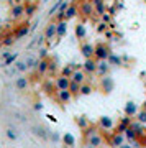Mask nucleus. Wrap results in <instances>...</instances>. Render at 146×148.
<instances>
[{"mask_svg": "<svg viewBox=\"0 0 146 148\" xmlns=\"http://www.w3.org/2000/svg\"><path fill=\"white\" fill-rule=\"evenodd\" d=\"M110 49L107 46H104V45H99V46H95V56L100 59V61H108L110 58Z\"/></svg>", "mask_w": 146, "mask_h": 148, "instance_id": "nucleus-1", "label": "nucleus"}, {"mask_svg": "<svg viewBox=\"0 0 146 148\" xmlns=\"http://www.w3.org/2000/svg\"><path fill=\"white\" fill-rule=\"evenodd\" d=\"M81 51L85 59H92V56H95V46H92L90 43H84L81 46Z\"/></svg>", "mask_w": 146, "mask_h": 148, "instance_id": "nucleus-2", "label": "nucleus"}, {"mask_svg": "<svg viewBox=\"0 0 146 148\" xmlns=\"http://www.w3.org/2000/svg\"><path fill=\"white\" fill-rule=\"evenodd\" d=\"M69 86H71V79H69V77L61 76V77H57V79H56L57 90H69Z\"/></svg>", "mask_w": 146, "mask_h": 148, "instance_id": "nucleus-3", "label": "nucleus"}, {"mask_svg": "<svg viewBox=\"0 0 146 148\" xmlns=\"http://www.w3.org/2000/svg\"><path fill=\"white\" fill-rule=\"evenodd\" d=\"M130 125H131L130 117H128V115L123 117V119L120 120V123H118V127H117V133H123V132H126V130L130 128Z\"/></svg>", "mask_w": 146, "mask_h": 148, "instance_id": "nucleus-4", "label": "nucleus"}, {"mask_svg": "<svg viewBox=\"0 0 146 148\" xmlns=\"http://www.w3.org/2000/svg\"><path fill=\"white\" fill-rule=\"evenodd\" d=\"M113 87H115V82H113V79L112 77H102V89L108 94V92H112L113 90Z\"/></svg>", "mask_w": 146, "mask_h": 148, "instance_id": "nucleus-5", "label": "nucleus"}, {"mask_svg": "<svg viewBox=\"0 0 146 148\" xmlns=\"http://www.w3.org/2000/svg\"><path fill=\"white\" fill-rule=\"evenodd\" d=\"M125 114L128 117H133V115H138V107H136L135 102H126V106H125Z\"/></svg>", "mask_w": 146, "mask_h": 148, "instance_id": "nucleus-6", "label": "nucleus"}, {"mask_svg": "<svg viewBox=\"0 0 146 148\" xmlns=\"http://www.w3.org/2000/svg\"><path fill=\"white\" fill-rule=\"evenodd\" d=\"M97 66H99V64L95 63L94 59H85V63H84V69H85L87 73H95V71H97Z\"/></svg>", "mask_w": 146, "mask_h": 148, "instance_id": "nucleus-7", "label": "nucleus"}, {"mask_svg": "<svg viewBox=\"0 0 146 148\" xmlns=\"http://www.w3.org/2000/svg\"><path fill=\"white\" fill-rule=\"evenodd\" d=\"M130 127H131V128H133V130L136 132L138 138H141V137H145V135H146L145 128H143V125H141V122H135V123H131Z\"/></svg>", "mask_w": 146, "mask_h": 148, "instance_id": "nucleus-8", "label": "nucleus"}, {"mask_svg": "<svg viewBox=\"0 0 146 148\" xmlns=\"http://www.w3.org/2000/svg\"><path fill=\"white\" fill-rule=\"evenodd\" d=\"M87 142H89V147H90V148H95V147H99V145H102L104 138H102L99 133H97V135H94V137H90Z\"/></svg>", "mask_w": 146, "mask_h": 148, "instance_id": "nucleus-9", "label": "nucleus"}, {"mask_svg": "<svg viewBox=\"0 0 146 148\" xmlns=\"http://www.w3.org/2000/svg\"><path fill=\"white\" fill-rule=\"evenodd\" d=\"M84 79H85V74H84L82 71H74L72 77H71V81H74V82H77V84H81V86H82Z\"/></svg>", "mask_w": 146, "mask_h": 148, "instance_id": "nucleus-10", "label": "nucleus"}, {"mask_svg": "<svg viewBox=\"0 0 146 148\" xmlns=\"http://www.w3.org/2000/svg\"><path fill=\"white\" fill-rule=\"evenodd\" d=\"M100 125H102L105 130H112V128H113V120H112L110 117H102V119H100Z\"/></svg>", "mask_w": 146, "mask_h": 148, "instance_id": "nucleus-11", "label": "nucleus"}, {"mask_svg": "<svg viewBox=\"0 0 146 148\" xmlns=\"http://www.w3.org/2000/svg\"><path fill=\"white\" fill-rule=\"evenodd\" d=\"M108 69H110V63H108V61H100L99 66H97V71H99V74H102V76L108 73Z\"/></svg>", "mask_w": 146, "mask_h": 148, "instance_id": "nucleus-12", "label": "nucleus"}, {"mask_svg": "<svg viewBox=\"0 0 146 148\" xmlns=\"http://www.w3.org/2000/svg\"><path fill=\"white\" fill-rule=\"evenodd\" d=\"M49 61H48V59H41V61H40V63H38V73L40 74H44L48 71V69H49Z\"/></svg>", "mask_w": 146, "mask_h": 148, "instance_id": "nucleus-13", "label": "nucleus"}, {"mask_svg": "<svg viewBox=\"0 0 146 148\" xmlns=\"http://www.w3.org/2000/svg\"><path fill=\"white\" fill-rule=\"evenodd\" d=\"M121 143H123V135L121 133H117L112 137V143L110 145H113V147H121Z\"/></svg>", "mask_w": 146, "mask_h": 148, "instance_id": "nucleus-14", "label": "nucleus"}, {"mask_svg": "<svg viewBox=\"0 0 146 148\" xmlns=\"http://www.w3.org/2000/svg\"><path fill=\"white\" fill-rule=\"evenodd\" d=\"M59 99L63 102H69L72 99V94H71V90H59Z\"/></svg>", "mask_w": 146, "mask_h": 148, "instance_id": "nucleus-15", "label": "nucleus"}, {"mask_svg": "<svg viewBox=\"0 0 146 148\" xmlns=\"http://www.w3.org/2000/svg\"><path fill=\"white\" fill-rule=\"evenodd\" d=\"M63 142L66 143V145H69V147H72L74 143H76V138H74V135H72V133H64Z\"/></svg>", "mask_w": 146, "mask_h": 148, "instance_id": "nucleus-16", "label": "nucleus"}, {"mask_svg": "<svg viewBox=\"0 0 146 148\" xmlns=\"http://www.w3.org/2000/svg\"><path fill=\"white\" fill-rule=\"evenodd\" d=\"M76 122H77V125L82 128V130H85V128L89 127V120H87L84 115L82 117H77V119H76Z\"/></svg>", "mask_w": 146, "mask_h": 148, "instance_id": "nucleus-17", "label": "nucleus"}, {"mask_svg": "<svg viewBox=\"0 0 146 148\" xmlns=\"http://www.w3.org/2000/svg\"><path fill=\"white\" fill-rule=\"evenodd\" d=\"M56 33H57V25H49V27L46 28V38H49V40H51Z\"/></svg>", "mask_w": 146, "mask_h": 148, "instance_id": "nucleus-18", "label": "nucleus"}, {"mask_svg": "<svg viewBox=\"0 0 146 148\" xmlns=\"http://www.w3.org/2000/svg\"><path fill=\"white\" fill-rule=\"evenodd\" d=\"M81 87H82L81 84H77V82H74V81H71L69 90H71V94H72V95H76V94H79V92H81Z\"/></svg>", "mask_w": 146, "mask_h": 148, "instance_id": "nucleus-19", "label": "nucleus"}, {"mask_svg": "<svg viewBox=\"0 0 146 148\" xmlns=\"http://www.w3.org/2000/svg\"><path fill=\"white\" fill-rule=\"evenodd\" d=\"M84 135H85V138L94 137V135H97V128L95 127H87L85 130H84Z\"/></svg>", "mask_w": 146, "mask_h": 148, "instance_id": "nucleus-20", "label": "nucleus"}, {"mask_svg": "<svg viewBox=\"0 0 146 148\" xmlns=\"http://www.w3.org/2000/svg\"><path fill=\"white\" fill-rule=\"evenodd\" d=\"M72 74H74L72 66H71V64H68V66L63 69V76H64V77H72Z\"/></svg>", "mask_w": 146, "mask_h": 148, "instance_id": "nucleus-21", "label": "nucleus"}, {"mask_svg": "<svg viewBox=\"0 0 146 148\" xmlns=\"http://www.w3.org/2000/svg\"><path fill=\"white\" fill-rule=\"evenodd\" d=\"M126 137H128V138H130V140H135V142H138V140H140V138H138V135H136V132H135V130H133V128H128V130H126Z\"/></svg>", "mask_w": 146, "mask_h": 148, "instance_id": "nucleus-22", "label": "nucleus"}, {"mask_svg": "<svg viewBox=\"0 0 146 148\" xmlns=\"http://www.w3.org/2000/svg\"><path fill=\"white\" fill-rule=\"evenodd\" d=\"M108 63H112V64H117V66H120V64H121V58H120V56H117V54H110V58H108Z\"/></svg>", "mask_w": 146, "mask_h": 148, "instance_id": "nucleus-23", "label": "nucleus"}, {"mask_svg": "<svg viewBox=\"0 0 146 148\" xmlns=\"http://www.w3.org/2000/svg\"><path fill=\"white\" fill-rule=\"evenodd\" d=\"M81 8H82V13H84V15H90V13H92V5H90L89 2H85V3L81 7Z\"/></svg>", "mask_w": 146, "mask_h": 148, "instance_id": "nucleus-24", "label": "nucleus"}, {"mask_svg": "<svg viewBox=\"0 0 146 148\" xmlns=\"http://www.w3.org/2000/svg\"><path fill=\"white\" fill-rule=\"evenodd\" d=\"M26 86H28V81L25 79V77H20V79L16 81V89H25Z\"/></svg>", "mask_w": 146, "mask_h": 148, "instance_id": "nucleus-25", "label": "nucleus"}, {"mask_svg": "<svg viewBox=\"0 0 146 148\" xmlns=\"http://www.w3.org/2000/svg\"><path fill=\"white\" fill-rule=\"evenodd\" d=\"M76 35H77V38L85 36V28H84V25H77V28H76Z\"/></svg>", "mask_w": 146, "mask_h": 148, "instance_id": "nucleus-26", "label": "nucleus"}, {"mask_svg": "<svg viewBox=\"0 0 146 148\" xmlns=\"http://www.w3.org/2000/svg\"><path fill=\"white\" fill-rule=\"evenodd\" d=\"M64 33H66V23L61 21V23H57V36H63Z\"/></svg>", "mask_w": 146, "mask_h": 148, "instance_id": "nucleus-27", "label": "nucleus"}, {"mask_svg": "<svg viewBox=\"0 0 146 148\" xmlns=\"http://www.w3.org/2000/svg\"><path fill=\"white\" fill-rule=\"evenodd\" d=\"M26 33H28V27H21L20 30H18V32H16V35H15V38H21V36H25Z\"/></svg>", "mask_w": 146, "mask_h": 148, "instance_id": "nucleus-28", "label": "nucleus"}, {"mask_svg": "<svg viewBox=\"0 0 146 148\" xmlns=\"http://www.w3.org/2000/svg\"><path fill=\"white\" fill-rule=\"evenodd\" d=\"M23 10H25V7H23V5H16V7H13V10H12V12H13V16H18Z\"/></svg>", "mask_w": 146, "mask_h": 148, "instance_id": "nucleus-29", "label": "nucleus"}, {"mask_svg": "<svg viewBox=\"0 0 146 148\" xmlns=\"http://www.w3.org/2000/svg\"><path fill=\"white\" fill-rule=\"evenodd\" d=\"M138 122L146 123V110H145V109H143L141 112H138Z\"/></svg>", "mask_w": 146, "mask_h": 148, "instance_id": "nucleus-30", "label": "nucleus"}, {"mask_svg": "<svg viewBox=\"0 0 146 148\" xmlns=\"http://www.w3.org/2000/svg\"><path fill=\"white\" fill-rule=\"evenodd\" d=\"M90 92H92V87H90V86H82V87H81V94L89 95Z\"/></svg>", "mask_w": 146, "mask_h": 148, "instance_id": "nucleus-31", "label": "nucleus"}, {"mask_svg": "<svg viewBox=\"0 0 146 148\" xmlns=\"http://www.w3.org/2000/svg\"><path fill=\"white\" fill-rule=\"evenodd\" d=\"M76 12H77V10H76V7H69L68 12H66V18H71V16H74V15H76Z\"/></svg>", "mask_w": 146, "mask_h": 148, "instance_id": "nucleus-32", "label": "nucleus"}, {"mask_svg": "<svg viewBox=\"0 0 146 148\" xmlns=\"http://www.w3.org/2000/svg\"><path fill=\"white\" fill-rule=\"evenodd\" d=\"M18 58V53H15V54H12V56H8L7 58V61H5V66L7 64H12V63H15V59Z\"/></svg>", "mask_w": 146, "mask_h": 148, "instance_id": "nucleus-33", "label": "nucleus"}, {"mask_svg": "<svg viewBox=\"0 0 146 148\" xmlns=\"http://www.w3.org/2000/svg\"><path fill=\"white\" fill-rule=\"evenodd\" d=\"M7 137L12 138V140H15V138H16L15 132H13V128H8V130H7Z\"/></svg>", "mask_w": 146, "mask_h": 148, "instance_id": "nucleus-34", "label": "nucleus"}, {"mask_svg": "<svg viewBox=\"0 0 146 148\" xmlns=\"http://www.w3.org/2000/svg\"><path fill=\"white\" fill-rule=\"evenodd\" d=\"M16 68H18V71H25V69L28 68V64L26 63H16Z\"/></svg>", "mask_w": 146, "mask_h": 148, "instance_id": "nucleus-35", "label": "nucleus"}, {"mask_svg": "<svg viewBox=\"0 0 146 148\" xmlns=\"http://www.w3.org/2000/svg\"><path fill=\"white\" fill-rule=\"evenodd\" d=\"M97 12H99V13H102V15H104V12H105L104 2H102V3H99V5H97Z\"/></svg>", "mask_w": 146, "mask_h": 148, "instance_id": "nucleus-36", "label": "nucleus"}, {"mask_svg": "<svg viewBox=\"0 0 146 148\" xmlns=\"http://www.w3.org/2000/svg\"><path fill=\"white\" fill-rule=\"evenodd\" d=\"M46 54H48V49H41V53H40V61L46 58Z\"/></svg>", "mask_w": 146, "mask_h": 148, "instance_id": "nucleus-37", "label": "nucleus"}, {"mask_svg": "<svg viewBox=\"0 0 146 148\" xmlns=\"http://www.w3.org/2000/svg\"><path fill=\"white\" fill-rule=\"evenodd\" d=\"M138 142H140L138 145H143V147H146V135H145V137H141L140 140H138Z\"/></svg>", "mask_w": 146, "mask_h": 148, "instance_id": "nucleus-38", "label": "nucleus"}, {"mask_svg": "<svg viewBox=\"0 0 146 148\" xmlns=\"http://www.w3.org/2000/svg\"><path fill=\"white\" fill-rule=\"evenodd\" d=\"M33 10H35V7H33V5L26 7V13H28V15H31V13H33Z\"/></svg>", "mask_w": 146, "mask_h": 148, "instance_id": "nucleus-39", "label": "nucleus"}, {"mask_svg": "<svg viewBox=\"0 0 146 148\" xmlns=\"http://www.w3.org/2000/svg\"><path fill=\"white\" fill-rule=\"evenodd\" d=\"M53 142H59V135H57V133H53Z\"/></svg>", "mask_w": 146, "mask_h": 148, "instance_id": "nucleus-40", "label": "nucleus"}, {"mask_svg": "<svg viewBox=\"0 0 146 148\" xmlns=\"http://www.w3.org/2000/svg\"><path fill=\"white\" fill-rule=\"evenodd\" d=\"M41 109H43V104H40V102L35 104V110H41Z\"/></svg>", "mask_w": 146, "mask_h": 148, "instance_id": "nucleus-41", "label": "nucleus"}, {"mask_svg": "<svg viewBox=\"0 0 146 148\" xmlns=\"http://www.w3.org/2000/svg\"><path fill=\"white\" fill-rule=\"evenodd\" d=\"M104 30H105V25H104V23H102V25H99V32H104Z\"/></svg>", "mask_w": 146, "mask_h": 148, "instance_id": "nucleus-42", "label": "nucleus"}, {"mask_svg": "<svg viewBox=\"0 0 146 148\" xmlns=\"http://www.w3.org/2000/svg\"><path fill=\"white\" fill-rule=\"evenodd\" d=\"M12 43H13V40H10V38H8V40H5V45H12Z\"/></svg>", "mask_w": 146, "mask_h": 148, "instance_id": "nucleus-43", "label": "nucleus"}, {"mask_svg": "<svg viewBox=\"0 0 146 148\" xmlns=\"http://www.w3.org/2000/svg\"><path fill=\"white\" fill-rule=\"evenodd\" d=\"M143 109H145V110H146V101H145V104H143Z\"/></svg>", "mask_w": 146, "mask_h": 148, "instance_id": "nucleus-44", "label": "nucleus"}, {"mask_svg": "<svg viewBox=\"0 0 146 148\" xmlns=\"http://www.w3.org/2000/svg\"><path fill=\"white\" fill-rule=\"evenodd\" d=\"M121 148H131V147H128V145H126V147H121Z\"/></svg>", "mask_w": 146, "mask_h": 148, "instance_id": "nucleus-45", "label": "nucleus"}]
</instances>
